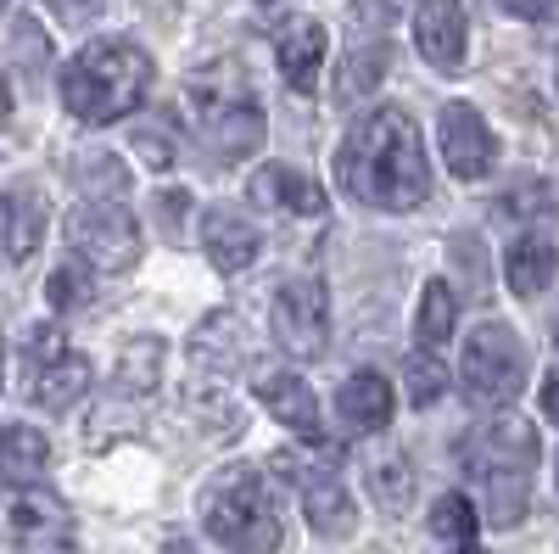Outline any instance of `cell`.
Here are the masks:
<instances>
[{
	"mask_svg": "<svg viewBox=\"0 0 559 554\" xmlns=\"http://www.w3.org/2000/svg\"><path fill=\"white\" fill-rule=\"evenodd\" d=\"M403 381H408V398H414L419 409H431V403L448 392V369H442L431 353H419V347H414V353L403 358Z\"/></svg>",
	"mask_w": 559,
	"mask_h": 554,
	"instance_id": "obj_28",
	"label": "cell"
},
{
	"mask_svg": "<svg viewBox=\"0 0 559 554\" xmlns=\"http://www.w3.org/2000/svg\"><path fill=\"white\" fill-rule=\"evenodd\" d=\"M464 7L459 0H419L414 7V45L437 73H459L464 68Z\"/></svg>",
	"mask_w": 559,
	"mask_h": 554,
	"instance_id": "obj_11",
	"label": "cell"
},
{
	"mask_svg": "<svg viewBox=\"0 0 559 554\" xmlns=\"http://www.w3.org/2000/svg\"><path fill=\"white\" fill-rule=\"evenodd\" d=\"M45 297H51L57 314L90 308V303H96V274H90V263H57L51 281H45Z\"/></svg>",
	"mask_w": 559,
	"mask_h": 554,
	"instance_id": "obj_24",
	"label": "cell"
},
{
	"mask_svg": "<svg viewBox=\"0 0 559 554\" xmlns=\"http://www.w3.org/2000/svg\"><path fill=\"white\" fill-rule=\"evenodd\" d=\"M134 152L146 157L152 168H168V163H174V146H168V129H140V134H134Z\"/></svg>",
	"mask_w": 559,
	"mask_h": 554,
	"instance_id": "obj_30",
	"label": "cell"
},
{
	"mask_svg": "<svg viewBox=\"0 0 559 554\" xmlns=\"http://www.w3.org/2000/svg\"><path fill=\"white\" fill-rule=\"evenodd\" d=\"M386 73V45H358L353 51V62H347V73H342V90H336V102H358L369 84H376Z\"/></svg>",
	"mask_w": 559,
	"mask_h": 554,
	"instance_id": "obj_29",
	"label": "cell"
},
{
	"mask_svg": "<svg viewBox=\"0 0 559 554\" xmlns=\"http://www.w3.org/2000/svg\"><path fill=\"white\" fill-rule=\"evenodd\" d=\"M324 51H331V39L313 17H286L274 28V62L286 73V84L297 96H313L319 90V68H324Z\"/></svg>",
	"mask_w": 559,
	"mask_h": 554,
	"instance_id": "obj_12",
	"label": "cell"
},
{
	"mask_svg": "<svg viewBox=\"0 0 559 554\" xmlns=\"http://www.w3.org/2000/svg\"><path fill=\"white\" fill-rule=\"evenodd\" d=\"M68 247L96 274H129L140 263V224L123 213V202H84L68 219Z\"/></svg>",
	"mask_w": 559,
	"mask_h": 554,
	"instance_id": "obj_7",
	"label": "cell"
},
{
	"mask_svg": "<svg viewBox=\"0 0 559 554\" xmlns=\"http://www.w3.org/2000/svg\"><path fill=\"white\" fill-rule=\"evenodd\" d=\"M0 376H7V342H0Z\"/></svg>",
	"mask_w": 559,
	"mask_h": 554,
	"instance_id": "obj_36",
	"label": "cell"
},
{
	"mask_svg": "<svg viewBox=\"0 0 559 554\" xmlns=\"http://www.w3.org/2000/svg\"><path fill=\"white\" fill-rule=\"evenodd\" d=\"M51 465V443L34 426H0V487H28Z\"/></svg>",
	"mask_w": 559,
	"mask_h": 554,
	"instance_id": "obj_20",
	"label": "cell"
},
{
	"mask_svg": "<svg viewBox=\"0 0 559 554\" xmlns=\"http://www.w3.org/2000/svg\"><path fill=\"white\" fill-rule=\"evenodd\" d=\"M152 73L134 39H96L62 68V107L79 123H118L152 96Z\"/></svg>",
	"mask_w": 559,
	"mask_h": 554,
	"instance_id": "obj_3",
	"label": "cell"
},
{
	"mask_svg": "<svg viewBox=\"0 0 559 554\" xmlns=\"http://www.w3.org/2000/svg\"><path fill=\"white\" fill-rule=\"evenodd\" d=\"M274 342L302 364L324 353V342H331V297H324L319 274H292L274 292Z\"/></svg>",
	"mask_w": 559,
	"mask_h": 554,
	"instance_id": "obj_8",
	"label": "cell"
},
{
	"mask_svg": "<svg viewBox=\"0 0 559 554\" xmlns=\"http://www.w3.org/2000/svg\"><path fill=\"white\" fill-rule=\"evenodd\" d=\"M302 516H308V527L319 532V538H353V527H358V504L347 498V487L336 482V471H324V476H308L302 482Z\"/></svg>",
	"mask_w": 559,
	"mask_h": 554,
	"instance_id": "obj_18",
	"label": "cell"
},
{
	"mask_svg": "<svg viewBox=\"0 0 559 554\" xmlns=\"http://www.w3.org/2000/svg\"><path fill=\"white\" fill-rule=\"evenodd\" d=\"M12 554H79L73 549V516L51 487H23L7 510Z\"/></svg>",
	"mask_w": 559,
	"mask_h": 554,
	"instance_id": "obj_9",
	"label": "cell"
},
{
	"mask_svg": "<svg viewBox=\"0 0 559 554\" xmlns=\"http://www.w3.org/2000/svg\"><path fill=\"white\" fill-rule=\"evenodd\" d=\"M554 337H559V319H554Z\"/></svg>",
	"mask_w": 559,
	"mask_h": 554,
	"instance_id": "obj_39",
	"label": "cell"
},
{
	"mask_svg": "<svg viewBox=\"0 0 559 554\" xmlns=\"http://www.w3.org/2000/svg\"><path fill=\"white\" fill-rule=\"evenodd\" d=\"M459 465L471 476L476 498L492 527H521L532 504V471H537V432L521 414H498L492 426L459 443Z\"/></svg>",
	"mask_w": 559,
	"mask_h": 554,
	"instance_id": "obj_2",
	"label": "cell"
},
{
	"mask_svg": "<svg viewBox=\"0 0 559 554\" xmlns=\"http://www.w3.org/2000/svg\"><path fill=\"white\" fill-rule=\"evenodd\" d=\"M163 358H168V342L163 337H129L123 347H118V387H129V392H152L157 381H163Z\"/></svg>",
	"mask_w": 559,
	"mask_h": 554,
	"instance_id": "obj_22",
	"label": "cell"
},
{
	"mask_svg": "<svg viewBox=\"0 0 559 554\" xmlns=\"http://www.w3.org/2000/svg\"><path fill=\"white\" fill-rule=\"evenodd\" d=\"M202 247H207L213 269L241 274V269L258 263L263 236H258L252 219H241V208H207V213H202Z\"/></svg>",
	"mask_w": 559,
	"mask_h": 554,
	"instance_id": "obj_13",
	"label": "cell"
},
{
	"mask_svg": "<svg viewBox=\"0 0 559 554\" xmlns=\"http://www.w3.org/2000/svg\"><path fill=\"white\" fill-rule=\"evenodd\" d=\"M90 381H96L90 358L73 353V347H62L57 358H45V364L34 369V398H39L45 409H73V403L90 392Z\"/></svg>",
	"mask_w": 559,
	"mask_h": 554,
	"instance_id": "obj_19",
	"label": "cell"
},
{
	"mask_svg": "<svg viewBox=\"0 0 559 554\" xmlns=\"http://www.w3.org/2000/svg\"><path fill=\"white\" fill-rule=\"evenodd\" d=\"M554 482H559V465H554Z\"/></svg>",
	"mask_w": 559,
	"mask_h": 554,
	"instance_id": "obj_40",
	"label": "cell"
},
{
	"mask_svg": "<svg viewBox=\"0 0 559 554\" xmlns=\"http://www.w3.org/2000/svg\"><path fill=\"white\" fill-rule=\"evenodd\" d=\"M437 141H442V157L459 179H481L492 174L498 163V141H492V129L487 118L471 107V102H448L442 118H437Z\"/></svg>",
	"mask_w": 559,
	"mask_h": 554,
	"instance_id": "obj_10",
	"label": "cell"
},
{
	"mask_svg": "<svg viewBox=\"0 0 559 554\" xmlns=\"http://www.w3.org/2000/svg\"><path fill=\"white\" fill-rule=\"evenodd\" d=\"M45 241V197L34 185L0 197V263H28Z\"/></svg>",
	"mask_w": 559,
	"mask_h": 554,
	"instance_id": "obj_14",
	"label": "cell"
},
{
	"mask_svg": "<svg viewBox=\"0 0 559 554\" xmlns=\"http://www.w3.org/2000/svg\"><path fill=\"white\" fill-rule=\"evenodd\" d=\"M431 532L442 543H459V549H471L476 543V504L464 498V493H442L431 504Z\"/></svg>",
	"mask_w": 559,
	"mask_h": 554,
	"instance_id": "obj_26",
	"label": "cell"
},
{
	"mask_svg": "<svg viewBox=\"0 0 559 554\" xmlns=\"http://www.w3.org/2000/svg\"><path fill=\"white\" fill-rule=\"evenodd\" d=\"M554 269H559V252H554L548 236H537V229H526V236L509 247V258H503V274H509V292L515 297H537L554 281Z\"/></svg>",
	"mask_w": 559,
	"mask_h": 554,
	"instance_id": "obj_21",
	"label": "cell"
},
{
	"mask_svg": "<svg viewBox=\"0 0 559 554\" xmlns=\"http://www.w3.org/2000/svg\"><path fill=\"white\" fill-rule=\"evenodd\" d=\"M163 213H168V229L179 236V213H185V197H179V191H168V197H163Z\"/></svg>",
	"mask_w": 559,
	"mask_h": 554,
	"instance_id": "obj_34",
	"label": "cell"
},
{
	"mask_svg": "<svg viewBox=\"0 0 559 554\" xmlns=\"http://www.w3.org/2000/svg\"><path fill=\"white\" fill-rule=\"evenodd\" d=\"M140 12H146V17L157 12L163 23H174V0H140Z\"/></svg>",
	"mask_w": 559,
	"mask_h": 554,
	"instance_id": "obj_35",
	"label": "cell"
},
{
	"mask_svg": "<svg viewBox=\"0 0 559 554\" xmlns=\"http://www.w3.org/2000/svg\"><path fill=\"white\" fill-rule=\"evenodd\" d=\"M252 202H258V208H274V213H302V219H319V213H324V185H313L302 168L263 163V168L252 174Z\"/></svg>",
	"mask_w": 559,
	"mask_h": 554,
	"instance_id": "obj_15",
	"label": "cell"
},
{
	"mask_svg": "<svg viewBox=\"0 0 559 554\" xmlns=\"http://www.w3.org/2000/svg\"><path fill=\"white\" fill-rule=\"evenodd\" d=\"M503 12L521 17V23H543V17L554 12V0H503Z\"/></svg>",
	"mask_w": 559,
	"mask_h": 554,
	"instance_id": "obj_31",
	"label": "cell"
},
{
	"mask_svg": "<svg viewBox=\"0 0 559 554\" xmlns=\"http://www.w3.org/2000/svg\"><path fill=\"white\" fill-rule=\"evenodd\" d=\"M336 179L342 191L364 208L381 213H414L431 197V163L419 146V129L403 107H376L364 113L336 152Z\"/></svg>",
	"mask_w": 559,
	"mask_h": 554,
	"instance_id": "obj_1",
	"label": "cell"
},
{
	"mask_svg": "<svg viewBox=\"0 0 559 554\" xmlns=\"http://www.w3.org/2000/svg\"><path fill=\"white\" fill-rule=\"evenodd\" d=\"M258 403L274 414L280 426L286 432H297V437H308V443H319L324 437V421H319V398L308 392V381L302 376H286V369H280V376H263L258 381Z\"/></svg>",
	"mask_w": 559,
	"mask_h": 554,
	"instance_id": "obj_16",
	"label": "cell"
},
{
	"mask_svg": "<svg viewBox=\"0 0 559 554\" xmlns=\"http://www.w3.org/2000/svg\"><path fill=\"white\" fill-rule=\"evenodd\" d=\"M45 7H51V12H62V17H90V12L102 7V0H45Z\"/></svg>",
	"mask_w": 559,
	"mask_h": 554,
	"instance_id": "obj_32",
	"label": "cell"
},
{
	"mask_svg": "<svg viewBox=\"0 0 559 554\" xmlns=\"http://www.w3.org/2000/svg\"><path fill=\"white\" fill-rule=\"evenodd\" d=\"M0 7H7V0H0Z\"/></svg>",
	"mask_w": 559,
	"mask_h": 554,
	"instance_id": "obj_41",
	"label": "cell"
},
{
	"mask_svg": "<svg viewBox=\"0 0 559 554\" xmlns=\"http://www.w3.org/2000/svg\"><path fill=\"white\" fill-rule=\"evenodd\" d=\"M459 381H464V398H471L476 409L515 403L521 387H526V342L509 331L503 319H481V326L464 337Z\"/></svg>",
	"mask_w": 559,
	"mask_h": 554,
	"instance_id": "obj_6",
	"label": "cell"
},
{
	"mask_svg": "<svg viewBox=\"0 0 559 554\" xmlns=\"http://www.w3.org/2000/svg\"><path fill=\"white\" fill-rule=\"evenodd\" d=\"M543 414H548V421L559 426V369H554V376L543 381Z\"/></svg>",
	"mask_w": 559,
	"mask_h": 554,
	"instance_id": "obj_33",
	"label": "cell"
},
{
	"mask_svg": "<svg viewBox=\"0 0 559 554\" xmlns=\"http://www.w3.org/2000/svg\"><path fill=\"white\" fill-rule=\"evenodd\" d=\"M202 532L229 554H274L286 543L280 504L252 465H229L202 487Z\"/></svg>",
	"mask_w": 559,
	"mask_h": 554,
	"instance_id": "obj_4",
	"label": "cell"
},
{
	"mask_svg": "<svg viewBox=\"0 0 559 554\" xmlns=\"http://www.w3.org/2000/svg\"><path fill=\"white\" fill-rule=\"evenodd\" d=\"M336 409H342V421H347L353 432H386L397 398H392V381H386V376H376V369H358V376H347V387L336 392Z\"/></svg>",
	"mask_w": 559,
	"mask_h": 554,
	"instance_id": "obj_17",
	"label": "cell"
},
{
	"mask_svg": "<svg viewBox=\"0 0 559 554\" xmlns=\"http://www.w3.org/2000/svg\"><path fill=\"white\" fill-rule=\"evenodd\" d=\"M459 554H481V549H459Z\"/></svg>",
	"mask_w": 559,
	"mask_h": 554,
	"instance_id": "obj_37",
	"label": "cell"
},
{
	"mask_svg": "<svg viewBox=\"0 0 559 554\" xmlns=\"http://www.w3.org/2000/svg\"><path fill=\"white\" fill-rule=\"evenodd\" d=\"M185 96H191V118L218 163H241L263 146V107L252 102L247 73L236 62H213V68L191 73Z\"/></svg>",
	"mask_w": 559,
	"mask_h": 554,
	"instance_id": "obj_5",
	"label": "cell"
},
{
	"mask_svg": "<svg viewBox=\"0 0 559 554\" xmlns=\"http://www.w3.org/2000/svg\"><path fill=\"white\" fill-rule=\"evenodd\" d=\"M453 319H459V308H453L448 281H431L426 292H419V308H414V337L426 347H442L453 337Z\"/></svg>",
	"mask_w": 559,
	"mask_h": 554,
	"instance_id": "obj_23",
	"label": "cell"
},
{
	"mask_svg": "<svg viewBox=\"0 0 559 554\" xmlns=\"http://www.w3.org/2000/svg\"><path fill=\"white\" fill-rule=\"evenodd\" d=\"M263 7H280V0H263Z\"/></svg>",
	"mask_w": 559,
	"mask_h": 554,
	"instance_id": "obj_38",
	"label": "cell"
},
{
	"mask_svg": "<svg viewBox=\"0 0 559 554\" xmlns=\"http://www.w3.org/2000/svg\"><path fill=\"white\" fill-rule=\"evenodd\" d=\"M79 185L96 202H118L123 191H129V168L112 157V152H84L79 157Z\"/></svg>",
	"mask_w": 559,
	"mask_h": 554,
	"instance_id": "obj_27",
	"label": "cell"
},
{
	"mask_svg": "<svg viewBox=\"0 0 559 554\" xmlns=\"http://www.w3.org/2000/svg\"><path fill=\"white\" fill-rule=\"evenodd\" d=\"M369 487H376V498L386 504V510H403V498L414 487V471H408V453L403 448H386L369 459Z\"/></svg>",
	"mask_w": 559,
	"mask_h": 554,
	"instance_id": "obj_25",
	"label": "cell"
}]
</instances>
